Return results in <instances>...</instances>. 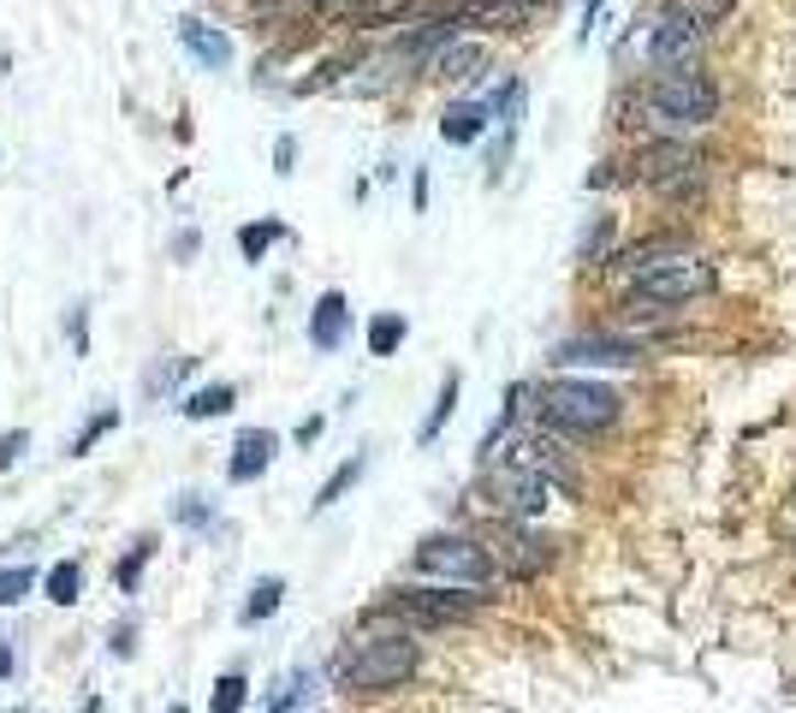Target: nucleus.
Listing matches in <instances>:
<instances>
[{
	"instance_id": "obj_1",
	"label": "nucleus",
	"mask_w": 796,
	"mask_h": 713,
	"mask_svg": "<svg viewBox=\"0 0 796 713\" xmlns=\"http://www.w3.org/2000/svg\"><path fill=\"white\" fill-rule=\"evenodd\" d=\"M417 672H422V643L410 631H398V624H387V631H375V636H357V643L333 660V683L345 695H393Z\"/></svg>"
},
{
	"instance_id": "obj_2",
	"label": "nucleus",
	"mask_w": 796,
	"mask_h": 713,
	"mask_svg": "<svg viewBox=\"0 0 796 713\" xmlns=\"http://www.w3.org/2000/svg\"><path fill=\"white\" fill-rule=\"evenodd\" d=\"M719 292V268L707 256L696 250H672V256H660V261H648L642 274H630V286H624V310H630V322H648V315H666V310H684V303H696V298H714Z\"/></svg>"
},
{
	"instance_id": "obj_3",
	"label": "nucleus",
	"mask_w": 796,
	"mask_h": 713,
	"mask_svg": "<svg viewBox=\"0 0 796 713\" xmlns=\"http://www.w3.org/2000/svg\"><path fill=\"white\" fill-rule=\"evenodd\" d=\"M529 411L541 416V428L553 434H607L618 416H624V392L607 387V381H571V375H559V381H535L529 387Z\"/></svg>"
},
{
	"instance_id": "obj_4",
	"label": "nucleus",
	"mask_w": 796,
	"mask_h": 713,
	"mask_svg": "<svg viewBox=\"0 0 796 713\" xmlns=\"http://www.w3.org/2000/svg\"><path fill=\"white\" fill-rule=\"evenodd\" d=\"M642 113L660 137H684L719 120V83L701 66H677V71H654V83L642 90Z\"/></svg>"
},
{
	"instance_id": "obj_5",
	"label": "nucleus",
	"mask_w": 796,
	"mask_h": 713,
	"mask_svg": "<svg viewBox=\"0 0 796 713\" xmlns=\"http://www.w3.org/2000/svg\"><path fill=\"white\" fill-rule=\"evenodd\" d=\"M482 613V594L476 589H387L375 606H368V624H398V631L422 636V631H458V624H469Z\"/></svg>"
},
{
	"instance_id": "obj_6",
	"label": "nucleus",
	"mask_w": 796,
	"mask_h": 713,
	"mask_svg": "<svg viewBox=\"0 0 796 713\" xmlns=\"http://www.w3.org/2000/svg\"><path fill=\"white\" fill-rule=\"evenodd\" d=\"M410 571L429 577V583H446V589H488L494 583V559H488V547H482V535H464V530L422 535L417 553H410Z\"/></svg>"
},
{
	"instance_id": "obj_7",
	"label": "nucleus",
	"mask_w": 796,
	"mask_h": 713,
	"mask_svg": "<svg viewBox=\"0 0 796 713\" xmlns=\"http://www.w3.org/2000/svg\"><path fill=\"white\" fill-rule=\"evenodd\" d=\"M637 179L666 202H696L701 185H707V155L684 137H654L637 155Z\"/></svg>"
},
{
	"instance_id": "obj_8",
	"label": "nucleus",
	"mask_w": 796,
	"mask_h": 713,
	"mask_svg": "<svg viewBox=\"0 0 796 713\" xmlns=\"http://www.w3.org/2000/svg\"><path fill=\"white\" fill-rule=\"evenodd\" d=\"M482 505H488L494 517H511V523H529L548 512L553 500V482H541V476L518 470V464H482Z\"/></svg>"
},
{
	"instance_id": "obj_9",
	"label": "nucleus",
	"mask_w": 796,
	"mask_h": 713,
	"mask_svg": "<svg viewBox=\"0 0 796 713\" xmlns=\"http://www.w3.org/2000/svg\"><path fill=\"white\" fill-rule=\"evenodd\" d=\"M701 42H707V24L696 19V12H689V7H666L654 24H648V60H654V71L696 66L701 60Z\"/></svg>"
},
{
	"instance_id": "obj_10",
	"label": "nucleus",
	"mask_w": 796,
	"mask_h": 713,
	"mask_svg": "<svg viewBox=\"0 0 796 713\" xmlns=\"http://www.w3.org/2000/svg\"><path fill=\"white\" fill-rule=\"evenodd\" d=\"M482 547H488L494 571H511V577H541L553 565V535L529 530V523H511V517H499V530Z\"/></svg>"
},
{
	"instance_id": "obj_11",
	"label": "nucleus",
	"mask_w": 796,
	"mask_h": 713,
	"mask_svg": "<svg viewBox=\"0 0 796 713\" xmlns=\"http://www.w3.org/2000/svg\"><path fill=\"white\" fill-rule=\"evenodd\" d=\"M494 464V458H488ZM499 464H518V470L529 476H541V482H553V488H577V464L565 458V446L548 441V434H506V446H499Z\"/></svg>"
},
{
	"instance_id": "obj_12",
	"label": "nucleus",
	"mask_w": 796,
	"mask_h": 713,
	"mask_svg": "<svg viewBox=\"0 0 796 713\" xmlns=\"http://www.w3.org/2000/svg\"><path fill=\"white\" fill-rule=\"evenodd\" d=\"M559 369H637L642 363V339L630 333H577L553 352Z\"/></svg>"
},
{
	"instance_id": "obj_13",
	"label": "nucleus",
	"mask_w": 796,
	"mask_h": 713,
	"mask_svg": "<svg viewBox=\"0 0 796 713\" xmlns=\"http://www.w3.org/2000/svg\"><path fill=\"white\" fill-rule=\"evenodd\" d=\"M274 453H279V434H274V428H244L239 441H232L226 482H256V476H268Z\"/></svg>"
},
{
	"instance_id": "obj_14",
	"label": "nucleus",
	"mask_w": 796,
	"mask_h": 713,
	"mask_svg": "<svg viewBox=\"0 0 796 713\" xmlns=\"http://www.w3.org/2000/svg\"><path fill=\"white\" fill-rule=\"evenodd\" d=\"M179 48H185L197 66H209V71H226V66H232V36L220 31V24L179 19Z\"/></svg>"
},
{
	"instance_id": "obj_15",
	"label": "nucleus",
	"mask_w": 796,
	"mask_h": 713,
	"mask_svg": "<svg viewBox=\"0 0 796 713\" xmlns=\"http://www.w3.org/2000/svg\"><path fill=\"white\" fill-rule=\"evenodd\" d=\"M345 333H351V303H345V292H321L316 310H309V345H316V352H339V345H345Z\"/></svg>"
},
{
	"instance_id": "obj_16",
	"label": "nucleus",
	"mask_w": 796,
	"mask_h": 713,
	"mask_svg": "<svg viewBox=\"0 0 796 713\" xmlns=\"http://www.w3.org/2000/svg\"><path fill=\"white\" fill-rule=\"evenodd\" d=\"M482 66H488V48H482V42H458V36H452L446 48L429 60L434 78H452V83H458V78H476Z\"/></svg>"
},
{
	"instance_id": "obj_17",
	"label": "nucleus",
	"mask_w": 796,
	"mask_h": 713,
	"mask_svg": "<svg viewBox=\"0 0 796 713\" xmlns=\"http://www.w3.org/2000/svg\"><path fill=\"white\" fill-rule=\"evenodd\" d=\"M488 101H452L446 113H440V137L446 143H476L482 131H488Z\"/></svg>"
},
{
	"instance_id": "obj_18",
	"label": "nucleus",
	"mask_w": 796,
	"mask_h": 713,
	"mask_svg": "<svg viewBox=\"0 0 796 713\" xmlns=\"http://www.w3.org/2000/svg\"><path fill=\"white\" fill-rule=\"evenodd\" d=\"M232 404H239V387H232V381H209V387L185 392V399H179V411H185L190 422H214V416H226Z\"/></svg>"
},
{
	"instance_id": "obj_19",
	"label": "nucleus",
	"mask_w": 796,
	"mask_h": 713,
	"mask_svg": "<svg viewBox=\"0 0 796 713\" xmlns=\"http://www.w3.org/2000/svg\"><path fill=\"white\" fill-rule=\"evenodd\" d=\"M458 392H464V375H458V369H446V381H440L434 411L422 416V428H417V441H422V446H434V441H440V428L452 422V411H458Z\"/></svg>"
},
{
	"instance_id": "obj_20",
	"label": "nucleus",
	"mask_w": 796,
	"mask_h": 713,
	"mask_svg": "<svg viewBox=\"0 0 796 713\" xmlns=\"http://www.w3.org/2000/svg\"><path fill=\"white\" fill-rule=\"evenodd\" d=\"M279 601H286V577H256L250 601L239 606V624H268L279 613Z\"/></svg>"
},
{
	"instance_id": "obj_21",
	"label": "nucleus",
	"mask_w": 796,
	"mask_h": 713,
	"mask_svg": "<svg viewBox=\"0 0 796 713\" xmlns=\"http://www.w3.org/2000/svg\"><path fill=\"white\" fill-rule=\"evenodd\" d=\"M405 339H410V322L398 310H380L375 322H368V357H398Z\"/></svg>"
},
{
	"instance_id": "obj_22",
	"label": "nucleus",
	"mask_w": 796,
	"mask_h": 713,
	"mask_svg": "<svg viewBox=\"0 0 796 713\" xmlns=\"http://www.w3.org/2000/svg\"><path fill=\"white\" fill-rule=\"evenodd\" d=\"M363 470H368V458H363V453H351V458H345V464H339V470L328 476V482H321V493H316V512H328V505L345 500V493L363 482Z\"/></svg>"
},
{
	"instance_id": "obj_23",
	"label": "nucleus",
	"mask_w": 796,
	"mask_h": 713,
	"mask_svg": "<svg viewBox=\"0 0 796 713\" xmlns=\"http://www.w3.org/2000/svg\"><path fill=\"white\" fill-rule=\"evenodd\" d=\"M42 589H48L54 606H78V589H84V565L78 559H60L48 565V577H42Z\"/></svg>"
},
{
	"instance_id": "obj_24",
	"label": "nucleus",
	"mask_w": 796,
	"mask_h": 713,
	"mask_svg": "<svg viewBox=\"0 0 796 713\" xmlns=\"http://www.w3.org/2000/svg\"><path fill=\"white\" fill-rule=\"evenodd\" d=\"M155 547H161L155 535H137V542L125 547V559L113 565V583H120V594H137V577H143V565L155 559Z\"/></svg>"
},
{
	"instance_id": "obj_25",
	"label": "nucleus",
	"mask_w": 796,
	"mask_h": 713,
	"mask_svg": "<svg viewBox=\"0 0 796 713\" xmlns=\"http://www.w3.org/2000/svg\"><path fill=\"white\" fill-rule=\"evenodd\" d=\"M190 369H197V357H161V363H155V369H150V375H143V399H167V392H173V387H179V381H185V375H190Z\"/></svg>"
},
{
	"instance_id": "obj_26",
	"label": "nucleus",
	"mask_w": 796,
	"mask_h": 713,
	"mask_svg": "<svg viewBox=\"0 0 796 713\" xmlns=\"http://www.w3.org/2000/svg\"><path fill=\"white\" fill-rule=\"evenodd\" d=\"M488 120H499L506 131H518V120H523V78H506V83H499V96H488Z\"/></svg>"
},
{
	"instance_id": "obj_27",
	"label": "nucleus",
	"mask_w": 796,
	"mask_h": 713,
	"mask_svg": "<svg viewBox=\"0 0 796 713\" xmlns=\"http://www.w3.org/2000/svg\"><path fill=\"white\" fill-rule=\"evenodd\" d=\"M672 250H684V244H677V238H642V244H630V250H618L612 261H618L624 274H642L648 261H660V256H672Z\"/></svg>"
},
{
	"instance_id": "obj_28",
	"label": "nucleus",
	"mask_w": 796,
	"mask_h": 713,
	"mask_svg": "<svg viewBox=\"0 0 796 713\" xmlns=\"http://www.w3.org/2000/svg\"><path fill=\"white\" fill-rule=\"evenodd\" d=\"M279 238H286V221H256V226L239 232V250H244V261H262Z\"/></svg>"
},
{
	"instance_id": "obj_29",
	"label": "nucleus",
	"mask_w": 796,
	"mask_h": 713,
	"mask_svg": "<svg viewBox=\"0 0 796 713\" xmlns=\"http://www.w3.org/2000/svg\"><path fill=\"white\" fill-rule=\"evenodd\" d=\"M244 702H250V683H244V672H226L214 683V702H209V713H244Z\"/></svg>"
},
{
	"instance_id": "obj_30",
	"label": "nucleus",
	"mask_w": 796,
	"mask_h": 713,
	"mask_svg": "<svg viewBox=\"0 0 796 713\" xmlns=\"http://www.w3.org/2000/svg\"><path fill=\"white\" fill-rule=\"evenodd\" d=\"M173 523H185V530H209L214 505L202 500V493H179V500H173Z\"/></svg>"
},
{
	"instance_id": "obj_31",
	"label": "nucleus",
	"mask_w": 796,
	"mask_h": 713,
	"mask_svg": "<svg viewBox=\"0 0 796 713\" xmlns=\"http://www.w3.org/2000/svg\"><path fill=\"white\" fill-rule=\"evenodd\" d=\"M113 428H120V411H96V416L78 428V441H71V458H90V446L101 441V434H113Z\"/></svg>"
},
{
	"instance_id": "obj_32",
	"label": "nucleus",
	"mask_w": 796,
	"mask_h": 713,
	"mask_svg": "<svg viewBox=\"0 0 796 713\" xmlns=\"http://www.w3.org/2000/svg\"><path fill=\"white\" fill-rule=\"evenodd\" d=\"M31 589H36V571H31V565H7V571H0V606H19Z\"/></svg>"
},
{
	"instance_id": "obj_33",
	"label": "nucleus",
	"mask_w": 796,
	"mask_h": 713,
	"mask_svg": "<svg viewBox=\"0 0 796 713\" xmlns=\"http://www.w3.org/2000/svg\"><path fill=\"white\" fill-rule=\"evenodd\" d=\"M24 453H31V428H12L7 441H0V470H19Z\"/></svg>"
},
{
	"instance_id": "obj_34",
	"label": "nucleus",
	"mask_w": 796,
	"mask_h": 713,
	"mask_svg": "<svg viewBox=\"0 0 796 713\" xmlns=\"http://www.w3.org/2000/svg\"><path fill=\"white\" fill-rule=\"evenodd\" d=\"M607 238H612V214H595V226H588V232H583V261H588V256H600V250H607Z\"/></svg>"
},
{
	"instance_id": "obj_35",
	"label": "nucleus",
	"mask_w": 796,
	"mask_h": 713,
	"mask_svg": "<svg viewBox=\"0 0 796 713\" xmlns=\"http://www.w3.org/2000/svg\"><path fill=\"white\" fill-rule=\"evenodd\" d=\"M737 7V0H689V12H696V19L701 24H719V19H726V12Z\"/></svg>"
},
{
	"instance_id": "obj_36",
	"label": "nucleus",
	"mask_w": 796,
	"mask_h": 713,
	"mask_svg": "<svg viewBox=\"0 0 796 713\" xmlns=\"http://www.w3.org/2000/svg\"><path fill=\"white\" fill-rule=\"evenodd\" d=\"M291 167H298V137H279V143H274V172L286 179Z\"/></svg>"
},
{
	"instance_id": "obj_37",
	"label": "nucleus",
	"mask_w": 796,
	"mask_h": 713,
	"mask_svg": "<svg viewBox=\"0 0 796 713\" xmlns=\"http://www.w3.org/2000/svg\"><path fill=\"white\" fill-rule=\"evenodd\" d=\"M131 654H137V624H120L113 631V660H131Z\"/></svg>"
},
{
	"instance_id": "obj_38",
	"label": "nucleus",
	"mask_w": 796,
	"mask_h": 713,
	"mask_svg": "<svg viewBox=\"0 0 796 713\" xmlns=\"http://www.w3.org/2000/svg\"><path fill=\"white\" fill-rule=\"evenodd\" d=\"M410 202H417V214L429 209V167H417V185H410Z\"/></svg>"
},
{
	"instance_id": "obj_39",
	"label": "nucleus",
	"mask_w": 796,
	"mask_h": 713,
	"mask_svg": "<svg viewBox=\"0 0 796 713\" xmlns=\"http://www.w3.org/2000/svg\"><path fill=\"white\" fill-rule=\"evenodd\" d=\"M66 333H71V352H78V357H84V345H90V339H84V310H71V322H66Z\"/></svg>"
},
{
	"instance_id": "obj_40",
	"label": "nucleus",
	"mask_w": 796,
	"mask_h": 713,
	"mask_svg": "<svg viewBox=\"0 0 796 713\" xmlns=\"http://www.w3.org/2000/svg\"><path fill=\"white\" fill-rule=\"evenodd\" d=\"M12 672H19V654H12V643H7V636H0V683H7Z\"/></svg>"
},
{
	"instance_id": "obj_41",
	"label": "nucleus",
	"mask_w": 796,
	"mask_h": 713,
	"mask_svg": "<svg viewBox=\"0 0 796 713\" xmlns=\"http://www.w3.org/2000/svg\"><path fill=\"white\" fill-rule=\"evenodd\" d=\"M197 250H202L197 232H179V238H173V256H197Z\"/></svg>"
},
{
	"instance_id": "obj_42",
	"label": "nucleus",
	"mask_w": 796,
	"mask_h": 713,
	"mask_svg": "<svg viewBox=\"0 0 796 713\" xmlns=\"http://www.w3.org/2000/svg\"><path fill=\"white\" fill-rule=\"evenodd\" d=\"M321 428H328V422H321V416H309L303 428H298V446H316V441H321Z\"/></svg>"
},
{
	"instance_id": "obj_43",
	"label": "nucleus",
	"mask_w": 796,
	"mask_h": 713,
	"mask_svg": "<svg viewBox=\"0 0 796 713\" xmlns=\"http://www.w3.org/2000/svg\"><path fill=\"white\" fill-rule=\"evenodd\" d=\"M600 19V0H583V24H595Z\"/></svg>"
},
{
	"instance_id": "obj_44",
	"label": "nucleus",
	"mask_w": 796,
	"mask_h": 713,
	"mask_svg": "<svg viewBox=\"0 0 796 713\" xmlns=\"http://www.w3.org/2000/svg\"><path fill=\"white\" fill-rule=\"evenodd\" d=\"M167 713H190V708H167Z\"/></svg>"
},
{
	"instance_id": "obj_45",
	"label": "nucleus",
	"mask_w": 796,
	"mask_h": 713,
	"mask_svg": "<svg viewBox=\"0 0 796 713\" xmlns=\"http://www.w3.org/2000/svg\"><path fill=\"white\" fill-rule=\"evenodd\" d=\"M303 7H321V0H303Z\"/></svg>"
},
{
	"instance_id": "obj_46",
	"label": "nucleus",
	"mask_w": 796,
	"mask_h": 713,
	"mask_svg": "<svg viewBox=\"0 0 796 713\" xmlns=\"http://www.w3.org/2000/svg\"><path fill=\"white\" fill-rule=\"evenodd\" d=\"M24 713H36V708H24Z\"/></svg>"
}]
</instances>
